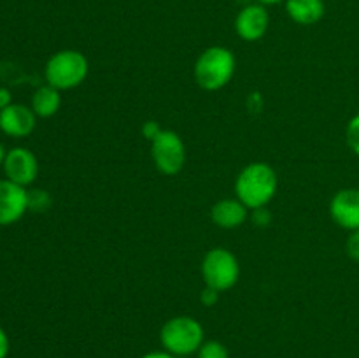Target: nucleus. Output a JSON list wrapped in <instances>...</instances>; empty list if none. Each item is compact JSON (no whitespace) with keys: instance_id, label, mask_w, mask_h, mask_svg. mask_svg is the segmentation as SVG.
I'll return each instance as SVG.
<instances>
[{"instance_id":"1","label":"nucleus","mask_w":359,"mask_h":358,"mask_svg":"<svg viewBox=\"0 0 359 358\" xmlns=\"http://www.w3.org/2000/svg\"><path fill=\"white\" fill-rule=\"evenodd\" d=\"M277 188H279L277 172L265 161L245 165L235 179L237 199L251 211L269 206L270 200L276 197Z\"/></svg>"},{"instance_id":"2","label":"nucleus","mask_w":359,"mask_h":358,"mask_svg":"<svg viewBox=\"0 0 359 358\" xmlns=\"http://www.w3.org/2000/svg\"><path fill=\"white\" fill-rule=\"evenodd\" d=\"M237 69V60L231 49L224 46H210L200 53L195 62V81L207 91H217L226 86Z\"/></svg>"},{"instance_id":"3","label":"nucleus","mask_w":359,"mask_h":358,"mask_svg":"<svg viewBox=\"0 0 359 358\" xmlns=\"http://www.w3.org/2000/svg\"><path fill=\"white\" fill-rule=\"evenodd\" d=\"M203 326L191 316H174L160 330V343L174 357H189L203 344Z\"/></svg>"},{"instance_id":"4","label":"nucleus","mask_w":359,"mask_h":358,"mask_svg":"<svg viewBox=\"0 0 359 358\" xmlns=\"http://www.w3.org/2000/svg\"><path fill=\"white\" fill-rule=\"evenodd\" d=\"M90 72L88 58L77 49H62L48 60L44 69L46 81L56 90H72L84 83Z\"/></svg>"},{"instance_id":"5","label":"nucleus","mask_w":359,"mask_h":358,"mask_svg":"<svg viewBox=\"0 0 359 358\" xmlns=\"http://www.w3.org/2000/svg\"><path fill=\"white\" fill-rule=\"evenodd\" d=\"M202 277L205 286L217 291L231 290L241 277L238 260L230 249L214 248L202 260Z\"/></svg>"},{"instance_id":"6","label":"nucleus","mask_w":359,"mask_h":358,"mask_svg":"<svg viewBox=\"0 0 359 358\" xmlns=\"http://www.w3.org/2000/svg\"><path fill=\"white\" fill-rule=\"evenodd\" d=\"M151 157L158 171L165 175H175L182 171L186 161V146L174 130H161L151 140Z\"/></svg>"},{"instance_id":"7","label":"nucleus","mask_w":359,"mask_h":358,"mask_svg":"<svg viewBox=\"0 0 359 358\" xmlns=\"http://www.w3.org/2000/svg\"><path fill=\"white\" fill-rule=\"evenodd\" d=\"M28 211V192L9 179H0V227L14 225Z\"/></svg>"},{"instance_id":"8","label":"nucleus","mask_w":359,"mask_h":358,"mask_svg":"<svg viewBox=\"0 0 359 358\" xmlns=\"http://www.w3.org/2000/svg\"><path fill=\"white\" fill-rule=\"evenodd\" d=\"M2 167L9 181L25 186V188L32 185L39 174L37 157L27 147H13L11 151H7Z\"/></svg>"},{"instance_id":"9","label":"nucleus","mask_w":359,"mask_h":358,"mask_svg":"<svg viewBox=\"0 0 359 358\" xmlns=\"http://www.w3.org/2000/svg\"><path fill=\"white\" fill-rule=\"evenodd\" d=\"M269 11L263 4H248L235 18V32L245 42L259 41L269 30Z\"/></svg>"},{"instance_id":"10","label":"nucleus","mask_w":359,"mask_h":358,"mask_svg":"<svg viewBox=\"0 0 359 358\" xmlns=\"http://www.w3.org/2000/svg\"><path fill=\"white\" fill-rule=\"evenodd\" d=\"M330 216L346 230L359 228V188H344L330 202Z\"/></svg>"},{"instance_id":"11","label":"nucleus","mask_w":359,"mask_h":358,"mask_svg":"<svg viewBox=\"0 0 359 358\" xmlns=\"http://www.w3.org/2000/svg\"><path fill=\"white\" fill-rule=\"evenodd\" d=\"M37 116L23 104H11L0 111V130L13 139H21L34 132Z\"/></svg>"},{"instance_id":"12","label":"nucleus","mask_w":359,"mask_h":358,"mask_svg":"<svg viewBox=\"0 0 359 358\" xmlns=\"http://www.w3.org/2000/svg\"><path fill=\"white\" fill-rule=\"evenodd\" d=\"M249 216V209L238 199L217 200L210 209V218L214 225L219 228H238L245 223Z\"/></svg>"},{"instance_id":"13","label":"nucleus","mask_w":359,"mask_h":358,"mask_svg":"<svg viewBox=\"0 0 359 358\" xmlns=\"http://www.w3.org/2000/svg\"><path fill=\"white\" fill-rule=\"evenodd\" d=\"M286 14L298 25H316L325 16V0H286Z\"/></svg>"},{"instance_id":"14","label":"nucleus","mask_w":359,"mask_h":358,"mask_svg":"<svg viewBox=\"0 0 359 358\" xmlns=\"http://www.w3.org/2000/svg\"><path fill=\"white\" fill-rule=\"evenodd\" d=\"M60 105H62L60 90L49 86V84L37 88L32 97V111L35 112L37 118H51L60 111Z\"/></svg>"},{"instance_id":"15","label":"nucleus","mask_w":359,"mask_h":358,"mask_svg":"<svg viewBox=\"0 0 359 358\" xmlns=\"http://www.w3.org/2000/svg\"><path fill=\"white\" fill-rule=\"evenodd\" d=\"M196 357L198 358H230L226 346L219 340H203V344L200 346V350L196 351Z\"/></svg>"},{"instance_id":"16","label":"nucleus","mask_w":359,"mask_h":358,"mask_svg":"<svg viewBox=\"0 0 359 358\" xmlns=\"http://www.w3.org/2000/svg\"><path fill=\"white\" fill-rule=\"evenodd\" d=\"M49 204H51V197L44 190H32V192H28V209L46 211Z\"/></svg>"},{"instance_id":"17","label":"nucleus","mask_w":359,"mask_h":358,"mask_svg":"<svg viewBox=\"0 0 359 358\" xmlns=\"http://www.w3.org/2000/svg\"><path fill=\"white\" fill-rule=\"evenodd\" d=\"M346 140H347V146L351 147V151L359 157V114L354 116V118H351V121L347 123Z\"/></svg>"},{"instance_id":"18","label":"nucleus","mask_w":359,"mask_h":358,"mask_svg":"<svg viewBox=\"0 0 359 358\" xmlns=\"http://www.w3.org/2000/svg\"><path fill=\"white\" fill-rule=\"evenodd\" d=\"M346 251H347V255H349L351 260L359 262V228L358 230L351 232V235L347 237Z\"/></svg>"},{"instance_id":"19","label":"nucleus","mask_w":359,"mask_h":358,"mask_svg":"<svg viewBox=\"0 0 359 358\" xmlns=\"http://www.w3.org/2000/svg\"><path fill=\"white\" fill-rule=\"evenodd\" d=\"M219 293L221 291L214 290V288L210 286H205L202 290V293H200V300H202V304L205 305V307H212V305H216L217 300H219Z\"/></svg>"},{"instance_id":"20","label":"nucleus","mask_w":359,"mask_h":358,"mask_svg":"<svg viewBox=\"0 0 359 358\" xmlns=\"http://www.w3.org/2000/svg\"><path fill=\"white\" fill-rule=\"evenodd\" d=\"M252 221L258 227H266L272 221V214H270V211L266 207H259V209L252 211Z\"/></svg>"},{"instance_id":"21","label":"nucleus","mask_w":359,"mask_h":358,"mask_svg":"<svg viewBox=\"0 0 359 358\" xmlns=\"http://www.w3.org/2000/svg\"><path fill=\"white\" fill-rule=\"evenodd\" d=\"M161 130L163 128H160V125H158L156 121H146L142 125V135L151 142V140H153L154 137L161 132Z\"/></svg>"},{"instance_id":"22","label":"nucleus","mask_w":359,"mask_h":358,"mask_svg":"<svg viewBox=\"0 0 359 358\" xmlns=\"http://www.w3.org/2000/svg\"><path fill=\"white\" fill-rule=\"evenodd\" d=\"M11 350V343H9V336L6 333V330L0 326V358H7Z\"/></svg>"},{"instance_id":"23","label":"nucleus","mask_w":359,"mask_h":358,"mask_svg":"<svg viewBox=\"0 0 359 358\" xmlns=\"http://www.w3.org/2000/svg\"><path fill=\"white\" fill-rule=\"evenodd\" d=\"M13 104V97H11V91L7 88H0V111Z\"/></svg>"},{"instance_id":"24","label":"nucleus","mask_w":359,"mask_h":358,"mask_svg":"<svg viewBox=\"0 0 359 358\" xmlns=\"http://www.w3.org/2000/svg\"><path fill=\"white\" fill-rule=\"evenodd\" d=\"M140 358H175L174 354H170L168 351L161 350V351H149V353H146L144 357Z\"/></svg>"},{"instance_id":"25","label":"nucleus","mask_w":359,"mask_h":358,"mask_svg":"<svg viewBox=\"0 0 359 358\" xmlns=\"http://www.w3.org/2000/svg\"><path fill=\"white\" fill-rule=\"evenodd\" d=\"M286 2V0H258V4H263V6H276V4Z\"/></svg>"},{"instance_id":"26","label":"nucleus","mask_w":359,"mask_h":358,"mask_svg":"<svg viewBox=\"0 0 359 358\" xmlns=\"http://www.w3.org/2000/svg\"><path fill=\"white\" fill-rule=\"evenodd\" d=\"M6 157H7L6 150H4V146L0 144V165H4V161H6Z\"/></svg>"}]
</instances>
